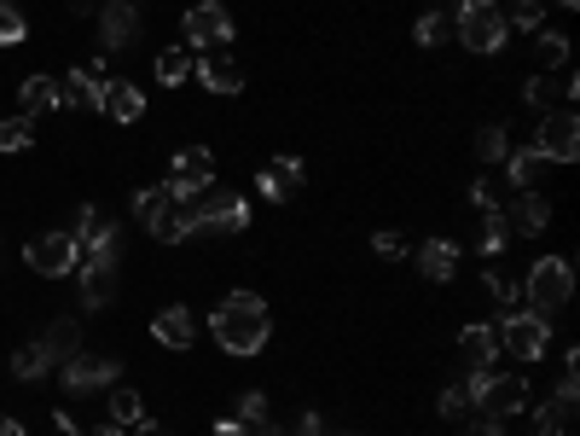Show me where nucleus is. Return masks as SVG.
I'll return each instance as SVG.
<instances>
[{
    "mask_svg": "<svg viewBox=\"0 0 580 436\" xmlns=\"http://www.w3.org/2000/svg\"><path fill=\"white\" fill-rule=\"evenodd\" d=\"M210 332L215 343L227 355H261L268 350V338H273V315H268V303L250 297V291H233V297H221L215 303V315H210Z\"/></svg>",
    "mask_w": 580,
    "mask_h": 436,
    "instance_id": "f257e3e1",
    "label": "nucleus"
},
{
    "mask_svg": "<svg viewBox=\"0 0 580 436\" xmlns=\"http://www.w3.org/2000/svg\"><path fill=\"white\" fill-rule=\"evenodd\" d=\"M464 396L482 408V420H511V413L529 408V385H522L517 373H488V367L471 373V390Z\"/></svg>",
    "mask_w": 580,
    "mask_h": 436,
    "instance_id": "f03ea898",
    "label": "nucleus"
},
{
    "mask_svg": "<svg viewBox=\"0 0 580 436\" xmlns=\"http://www.w3.org/2000/svg\"><path fill=\"white\" fill-rule=\"evenodd\" d=\"M459 42L471 52H499L505 35H511V24H505L499 0H459V17H453Z\"/></svg>",
    "mask_w": 580,
    "mask_h": 436,
    "instance_id": "7ed1b4c3",
    "label": "nucleus"
},
{
    "mask_svg": "<svg viewBox=\"0 0 580 436\" xmlns=\"http://www.w3.org/2000/svg\"><path fill=\"white\" fill-rule=\"evenodd\" d=\"M575 297V262L569 257H540L529 268V303H534V315H557Z\"/></svg>",
    "mask_w": 580,
    "mask_h": 436,
    "instance_id": "20e7f679",
    "label": "nucleus"
},
{
    "mask_svg": "<svg viewBox=\"0 0 580 436\" xmlns=\"http://www.w3.org/2000/svg\"><path fill=\"white\" fill-rule=\"evenodd\" d=\"M24 262L42 280H64V274H76V268H82V245L70 239V233H42V239H29Z\"/></svg>",
    "mask_w": 580,
    "mask_h": 436,
    "instance_id": "39448f33",
    "label": "nucleus"
},
{
    "mask_svg": "<svg viewBox=\"0 0 580 436\" xmlns=\"http://www.w3.org/2000/svg\"><path fill=\"white\" fill-rule=\"evenodd\" d=\"M534 152L546 163H575L580 157V122H575V111H546V117H540Z\"/></svg>",
    "mask_w": 580,
    "mask_h": 436,
    "instance_id": "423d86ee",
    "label": "nucleus"
},
{
    "mask_svg": "<svg viewBox=\"0 0 580 436\" xmlns=\"http://www.w3.org/2000/svg\"><path fill=\"white\" fill-rule=\"evenodd\" d=\"M186 42H192L198 52H215L233 42V12L221 7V0H203V7L186 12Z\"/></svg>",
    "mask_w": 580,
    "mask_h": 436,
    "instance_id": "0eeeda50",
    "label": "nucleus"
},
{
    "mask_svg": "<svg viewBox=\"0 0 580 436\" xmlns=\"http://www.w3.org/2000/svg\"><path fill=\"white\" fill-rule=\"evenodd\" d=\"M499 338H505V350H511L517 361H546L552 326H546V315H511L499 326Z\"/></svg>",
    "mask_w": 580,
    "mask_h": 436,
    "instance_id": "6e6552de",
    "label": "nucleus"
},
{
    "mask_svg": "<svg viewBox=\"0 0 580 436\" xmlns=\"http://www.w3.org/2000/svg\"><path fill=\"white\" fill-rule=\"evenodd\" d=\"M168 187H175V198H192L203 187H215V157L203 152V145L175 152V163H168Z\"/></svg>",
    "mask_w": 580,
    "mask_h": 436,
    "instance_id": "1a4fd4ad",
    "label": "nucleus"
},
{
    "mask_svg": "<svg viewBox=\"0 0 580 436\" xmlns=\"http://www.w3.org/2000/svg\"><path fill=\"white\" fill-rule=\"evenodd\" d=\"M192 76L210 87V94H238V87H245V70H238L221 47H215V52H198V59H192Z\"/></svg>",
    "mask_w": 580,
    "mask_h": 436,
    "instance_id": "9d476101",
    "label": "nucleus"
},
{
    "mask_svg": "<svg viewBox=\"0 0 580 436\" xmlns=\"http://www.w3.org/2000/svg\"><path fill=\"white\" fill-rule=\"evenodd\" d=\"M105 385H117V361H105V355L64 361V390H105Z\"/></svg>",
    "mask_w": 580,
    "mask_h": 436,
    "instance_id": "9b49d317",
    "label": "nucleus"
},
{
    "mask_svg": "<svg viewBox=\"0 0 580 436\" xmlns=\"http://www.w3.org/2000/svg\"><path fill=\"white\" fill-rule=\"evenodd\" d=\"M152 332H157V343L163 350H192V338H198V320H192V308H157L152 315Z\"/></svg>",
    "mask_w": 580,
    "mask_h": 436,
    "instance_id": "f8f14e48",
    "label": "nucleus"
},
{
    "mask_svg": "<svg viewBox=\"0 0 580 436\" xmlns=\"http://www.w3.org/2000/svg\"><path fill=\"white\" fill-rule=\"evenodd\" d=\"M99 42H105V52L134 47V42H140V12H134V7H105V12H99Z\"/></svg>",
    "mask_w": 580,
    "mask_h": 436,
    "instance_id": "ddd939ff",
    "label": "nucleus"
},
{
    "mask_svg": "<svg viewBox=\"0 0 580 436\" xmlns=\"http://www.w3.org/2000/svg\"><path fill=\"white\" fill-rule=\"evenodd\" d=\"M99 111L105 117H117V122H140L145 117V94L134 82H122V76H105V99H99Z\"/></svg>",
    "mask_w": 580,
    "mask_h": 436,
    "instance_id": "4468645a",
    "label": "nucleus"
},
{
    "mask_svg": "<svg viewBox=\"0 0 580 436\" xmlns=\"http://www.w3.org/2000/svg\"><path fill=\"white\" fill-rule=\"evenodd\" d=\"M256 187L268 198H296L303 192V157H273L268 169L256 175Z\"/></svg>",
    "mask_w": 580,
    "mask_h": 436,
    "instance_id": "2eb2a0df",
    "label": "nucleus"
},
{
    "mask_svg": "<svg viewBox=\"0 0 580 436\" xmlns=\"http://www.w3.org/2000/svg\"><path fill=\"white\" fill-rule=\"evenodd\" d=\"M99 99H105V82H99V76H87L82 64L59 82V105H70V111H99Z\"/></svg>",
    "mask_w": 580,
    "mask_h": 436,
    "instance_id": "dca6fc26",
    "label": "nucleus"
},
{
    "mask_svg": "<svg viewBox=\"0 0 580 436\" xmlns=\"http://www.w3.org/2000/svg\"><path fill=\"white\" fill-rule=\"evenodd\" d=\"M505 222H511V233H546L552 227V204L540 192H522L511 210H505Z\"/></svg>",
    "mask_w": 580,
    "mask_h": 436,
    "instance_id": "f3484780",
    "label": "nucleus"
},
{
    "mask_svg": "<svg viewBox=\"0 0 580 436\" xmlns=\"http://www.w3.org/2000/svg\"><path fill=\"white\" fill-rule=\"evenodd\" d=\"M117 291V262H82V308H105Z\"/></svg>",
    "mask_w": 580,
    "mask_h": 436,
    "instance_id": "a211bd4d",
    "label": "nucleus"
},
{
    "mask_svg": "<svg viewBox=\"0 0 580 436\" xmlns=\"http://www.w3.org/2000/svg\"><path fill=\"white\" fill-rule=\"evenodd\" d=\"M418 268H424V280H453L459 245H453V239H429V245L418 250Z\"/></svg>",
    "mask_w": 580,
    "mask_h": 436,
    "instance_id": "6ab92c4d",
    "label": "nucleus"
},
{
    "mask_svg": "<svg viewBox=\"0 0 580 436\" xmlns=\"http://www.w3.org/2000/svg\"><path fill=\"white\" fill-rule=\"evenodd\" d=\"M494 350H499L494 326H464V332H459V355L471 361V373H476V367H488V361H494Z\"/></svg>",
    "mask_w": 580,
    "mask_h": 436,
    "instance_id": "aec40b11",
    "label": "nucleus"
},
{
    "mask_svg": "<svg viewBox=\"0 0 580 436\" xmlns=\"http://www.w3.org/2000/svg\"><path fill=\"white\" fill-rule=\"evenodd\" d=\"M17 99H24V117L59 111V82H52V76H24V87H17Z\"/></svg>",
    "mask_w": 580,
    "mask_h": 436,
    "instance_id": "412c9836",
    "label": "nucleus"
},
{
    "mask_svg": "<svg viewBox=\"0 0 580 436\" xmlns=\"http://www.w3.org/2000/svg\"><path fill=\"white\" fill-rule=\"evenodd\" d=\"M505 169H511V180H517L522 192H534L540 180H546V169H552V163H546V157H540L534 145H529V152H511V157H505Z\"/></svg>",
    "mask_w": 580,
    "mask_h": 436,
    "instance_id": "4be33fe9",
    "label": "nucleus"
},
{
    "mask_svg": "<svg viewBox=\"0 0 580 436\" xmlns=\"http://www.w3.org/2000/svg\"><path fill=\"white\" fill-rule=\"evenodd\" d=\"M175 204H180V198H175V187L163 180V187H145V192L134 198V215H140L145 227H152V222H163V215L175 210Z\"/></svg>",
    "mask_w": 580,
    "mask_h": 436,
    "instance_id": "5701e85b",
    "label": "nucleus"
},
{
    "mask_svg": "<svg viewBox=\"0 0 580 436\" xmlns=\"http://www.w3.org/2000/svg\"><path fill=\"white\" fill-rule=\"evenodd\" d=\"M192 233H198V227H192V210H186V198L163 215V222H152V239H163V245H180V239H192Z\"/></svg>",
    "mask_w": 580,
    "mask_h": 436,
    "instance_id": "b1692460",
    "label": "nucleus"
},
{
    "mask_svg": "<svg viewBox=\"0 0 580 436\" xmlns=\"http://www.w3.org/2000/svg\"><path fill=\"white\" fill-rule=\"evenodd\" d=\"M476 245H482V257H499V250L511 245V222H505V210H488V215H482Z\"/></svg>",
    "mask_w": 580,
    "mask_h": 436,
    "instance_id": "393cba45",
    "label": "nucleus"
},
{
    "mask_svg": "<svg viewBox=\"0 0 580 436\" xmlns=\"http://www.w3.org/2000/svg\"><path fill=\"white\" fill-rule=\"evenodd\" d=\"M110 425L117 431H128V425H140L145 420V402H140V390H110Z\"/></svg>",
    "mask_w": 580,
    "mask_h": 436,
    "instance_id": "a878e982",
    "label": "nucleus"
},
{
    "mask_svg": "<svg viewBox=\"0 0 580 436\" xmlns=\"http://www.w3.org/2000/svg\"><path fill=\"white\" fill-rule=\"evenodd\" d=\"M453 12H424L418 17V47H447V42H453Z\"/></svg>",
    "mask_w": 580,
    "mask_h": 436,
    "instance_id": "bb28decb",
    "label": "nucleus"
},
{
    "mask_svg": "<svg viewBox=\"0 0 580 436\" xmlns=\"http://www.w3.org/2000/svg\"><path fill=\"white\" fill-rule=\"evenodd\" d=\"M186 76H192V52H180V47L157 52V82H163V87H180Z\"/></svg>",
    "mask_w": 580,
    "mask_h": 436,
    "instance_id": "cd10ccee",
    "label": "nucleus"
},
{
    "mask_svg": "<svg viewBox=\"0 0 580 436\" xmlns=\"http://www.w3.org/2000/svg\"><path fill=\"white\" fill-rule=\"evenodd\" d=\"M476 157L482 163H505V157H511V134H505V122H494V129L476 134Z\"/></svg>",
    "mask_w": 580,
    "mask_h": 436,
    "instance_id": "c85d7f7f",
    "label": "nucleus"
},
{
    "mask_svg": "<svg viewBox=\"0 0 580 436\" xmlns=\"http://www.w3.org/2000/svg\"><path fill=\"white\" fill-rule=\"evenodd\" d=\"M29 140H35V117H24V111H17V117H7V122H0V152H24Z\"/></svg>",
    "mask_w": 580,
    "mask_h": 436,
    "instance_id": "c756f323",
    "label": "nucleus"
},
{
    "mask_svg": "<svg viewBox=\"0 0 580 436\" xmlns=\"http://www.w3.org/2000/svg\"><path fill=\"white\" fill-rule=\"evenodd\" d=\"M52 367V355L42 350V343H24V350L12 355V378H42Z\"/></svg>",
    "mask_w": 580,
    "mask_h": 436,
    "instance_id": "7c9ffc66",
    "label": "nucleus"
},
{
    "mask_svg": "<svg viewBox=\"0 0 580 436\" xmlns=\"http://www.w3.org/2000/svg\"><path fill=\"white\" fill-rule=\"evenodd\" d=\"M540 17H546V0H505V24L540 30Z\"/></svg>",
    "mask_w": 580,
    "mask_h": 436,
    "instance_id": "2f4dec72",
    "label": "nucleus"
},
{
    "mask_svg": "<svg viewBox=\"0 0 580 436\" xmlns=\"http://www.w3.org/2000/svg\"><path fill=\"white\" fill-rule=\"evenodd\" d=\"M540 64H546V70H564V64H569V35L540 30Z\"/></svg>",
    "mask_w": 580,
    "mask_h": 436,
    "instance_id": "473e14b6",
    "label": "nucleus"
},
{
    "mask_svg": "<svg viewBox=\"0 0 580 436\" xmlns=\"http://www.w3.org/2000/svg\"><path fill=\"white\" fill-rule=\"evenodd\" d=\"M29 35V24H24V12L17 7H7V0H0V47H17Z\"/></svg>",
    "mask_w": 580,
    "mask_h": 436,
    "instance_id": "72a5a7b5",
    "label": "nucleus"
},
{
    "mask_svg": "<svg viewBox=\"0 0 580 436\" xmlns=\"http://www.w3.org/2000/svg\"><path fill=\"white\" fill-rule=\"evenodd\" d=\"M238 420H245V425H273L268 396H261V390H245V396H238Z\"/></svg>",
    "mask_w": 580,
    "mask_h": 436,
    "instance_id": "f704fd0d",
    "label": "nucleus"
},
{
    "mask_svg": "<svg viewBox=\"0 0 580 436\" xmlns=\"http://www.w3.org/2000/svg\"><path fill=\"white\" fill-rule=\"evenodd\" d=\"M575 396H580V367H575V350H569V361H564V378H557V402H564V408L575 413Z\"/></svg>",
    "mask_w": 580,
    "mask_h": 436,
    "instance_id": "c9c22d12",
    "label": "nucleus"
},
{
    "mask_svg": "<svg viewBox=\"0 0 580 436\" xmlns=\"http://www.w3.org/2000/svg\"><path fill=\"white\" fill-rule=\"evenodd\" d=\"M564 420H569V408H564V402L546 408V413L534 420V436H564Z\"/></svg>",
    "mask_w": 580,
    "mask_h": 436,
    "instance_id": "e433bc0d",
    "label": "nucleus"
},
{
    "mask_svg": "<svg viewBox=\"0 0 580 436\" xmlns=\"http://www.w3.org/2000/svg\"><path fill=\"white\" fill-rule=\"evenodd\" d=\"M471 413V396L464 390H441V420H464Z\"/></svg>",
    "mask_w": 580,
    "mask_h": 436,
    "instance_id": "4c0bfd02",
    "label": "nucleus"
},
{
    "mask_svg": "<svg viewBox=\"0 0 580 436\" xmlns=\"http://www.w3.org/2000/svg\"><path fill=\"white\" fill-rule=\"evenodd\" d=\"M215 436H273V425H245V420H221Z\"/></svg>",
    "mask_w": 580,
    "mask_h": 436,
    "instance_id": "58836bf2",
    "label": "nucleus"
},
{
    "mask_svg": "<svg viewBox=\"0 0 580 436\" xmlns=\"http://www.w3.org/2000/svg\"><path fill=\"white\" fill-rule=\"evenodd\" d=\"M378 257H389V262L406 257V239H401V233H378Z\"/></svg>",
    "mask_w": 580,
    "mask_h": 436,
    "instance_id": "ea45409f",
    "label": "nucleus"
},
{
    "mask_svg": "<svg viewBox=\"0 0 580 436\" xmlns=\"http://www.w3.org/2000/svg\"><path fill=\"white\" fill-rule=\"evenodd\" d=\"M464 436H505L499 420H476V425H464Z\"/></svg>",
    "mask_w": 580,
    "mask_h": 436,
    "instance_id": "a19ab883",
    "label": "nucleus"
},
{
    "mask_svg": "<svg viewBox=\"0 0 580 436\" xmlns=\"http://www.w3.org/2000/svg\"><path fill=\"white\" fill-rule=\"evenodd\" d=\"M134 436H175V431H168V425H152V420H140Z\"/></svg>",
    "mask_w": 580,
    "mask_h": 436,
    "instance_id": "79ce46f5",
    "label": "nucleus"
},
{
    "mask_svg": "<svg viewBox=\"0 0 580 436\" xmlns=\"http://www.w3.org/2000/svg\"><path fill=\"white\" fill-rule=\"evenodd\" d=\"M0 436H24V425H17V420H0Z\"/></svg>",
    "mask_w": 580,
    "mask_h": 436,
    "instance_id": "37998d69",
    "label": "nucleus"
},
{
    "mask_svg": "<svg viewBox=\"0 0 580 436\" xmlns=\"http://www.w3.org/2000/svg\"><path fill=\"white\" fill-rule=\"evenodd\" d=\"M429 12H453V0H429Z\"/></svg>",
    "mask_w": 580,
    "mask_h": 436,
    "instance_id": "c03bdc74",
    "label": "nucleus"
},
{
    "mask_svg": "<svg viewBox=\"0 0 580 436\" xmlns=\"http://www.w3.org/2000/svg\"><path fill=\"white\" fill-rule=\"evenodd\" d=\"M87 436H122L117 425H99V431H87Z\"/></svg>",
    "mask_w": 580,
    "mask_h": 436,
    "instance_id": "a18cd8bd",
    "label": "nucleus"
},
{
    "mask_svg": "<svg viewBox=\"0 0 580 436\" xmlns=\"http://www.w3.org/2000/svg\"><path fill=\"white\" fill-rule=\"evenodd\" d=\"M564 7H580V0H564Z\"/></svg>",
    "mask_w": 580,
    "mask_h": 436,
    "instance_id": "49530a36",
    "label": "nucleus"
}]
</instances>
